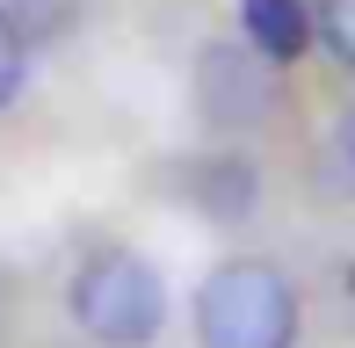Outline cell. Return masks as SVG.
<instances>
[{
  "instance_id": "1",
  "label": "cell",
  "mask_w": 355,
  "mask_h": 348,
  "mask_svg": "<svg viewBox=\"0 0 355 348\" xmlns=\"http://www.w3.org/2000/svg\"><path fill=\"white\" fill-rule=\"evenodd\" d=\"M196 341L203 348H297V290L276 261L232 254L196 290Z\"/></svg>"
},
{
  "instance_id": "2",
  "label": "cell",
  "mask_w": 355,
  "mask_h": 348,
  "mask_svg": "<svg viewBox=\"0 0 355 348\" xmlns=\"http://www.w3.org/2000/svg\"><path fill=\"white\" fill-rule=\"evenodd\" d=\"M73 320L102 348H153L167 327V283L138 247H94L73 268Z\"/></svg>"
},
{
  "instance_id": "3",
  "label": "cell",
  "mask_w": 355,
  "mask_h": 348,
  "mask_svg": "<svg viewBox=\"0 0 355 348\" xmlns=\"http://www.w3.org/2000/svg\"><path fill=\"white\" fill-rule=\"evenodd\" d=\"M239 29H247L261 66H290V58H304V44L319 37L304 0H239Z\"/></svg>"
},
{
  "instance_id": "4",
  "label": "cell",
  "mask_w": 355,
  "mask_h": 348,
  "mask_svg": "<svg viewBox=\"0 0 355 348\" xmlns=\"http://www.w3.org/2000/svg\"><path fill=\"white\" fill-rule=\"evenodd\" d=\"M22 73H29V37H22V22L0 8V109L22 94Z\"/></svg>"
},
{
  "instance_id": "5",
  "label": "cell",
  "mask_w": 355,
  "mask_h": 348,
  "mask_svg": "<svg viewBox=\"0 0 355 348\" xmlns=\"http://www.w3.org/2000/svg\"><path fill=\"white\" fill-rule=\"evenodd\" d=\"M319 44H327L341 66H355V0H319Z\"/></svg>"
},
{
  "instance_id": "6",
  "label": "cell",
  "mask_w": 355,
  "mask_h": 348,
  "mask_svg": "<svg viewBox=\"0 0 355 348\" xmlns=\"http://www.w3.org/2000/svg\"><path fill=\"white\" fill-rule=\"evenodd\" d=\"M327 174H334L341 196H355V109H341V123H334V138H327Z\"/></svg>"
}]
</instances>
